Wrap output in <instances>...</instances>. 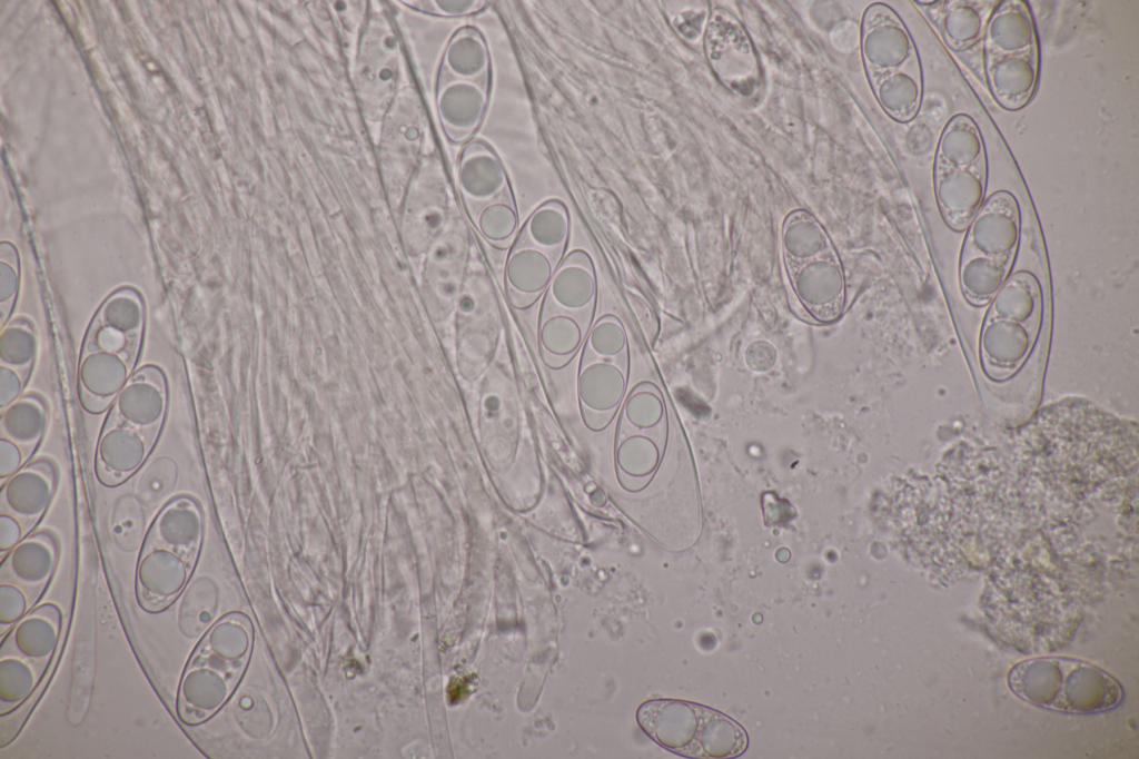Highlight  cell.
Returning <instances> with one entry per match:
<instances>
[{"mask_svg":"<svg viewBox=\"0 0 1139 759\" xmlns=\"http://www.w3.org/2000/svg\"><path fill=\"white\" fill-rule=\"evenodd\" d=\"M464 185L475 199L482 201L483 207L512 195L506 171L487 145L481 160L468 170Z\"/></svg>","mask_w":1139,"mask_h":759,"instance_id":"cell-23","label":"cell"},{"mask_svg":"<svg viewBox=\"0 0 1139 759\" xmlns=\"http://www.w3.org/2000/svg\"><path fill=\"white\" fill-rule=\"evenodd\" d=\"M937 22L944 42L954 51L972 47L983 33L984 6L978 1H941Z\"/></svg>","mask_w":1139,"mask_h":759,"instance_id":"cell-20","label":"cell"},{"mask_svg":"<svg viewBox=\"0 0 1139 759\" xmlns=\"http://www.w3.org/2000/svg\"><path fill=\"white\" fill-rule=\"evenodd\" d=\"M58 556L59 546L52 533L29 534L2 559L0 580L22 588L36 604L53 576Z\"/></svg>","mask_w":1139,"mask_h":759,"instance_id":"cell-8","label":"cell"},{"mask_svg":"<svg viewBox=\"0 0 1139 759\" xmlns=\"http://www.w3.org/2000/svg\"><path fill=\"white\" fill-rule=\"evenodd\" d=\"M227 673L191 655L178 690L177 711L184 723L199 724L224 704L229 692Z\"/></svg>","mask_w":1139,"mask_h":759,"instance_id":"cell-12","label":"cell"},{"mask_svg":"<svg viewBox=\"0 0 1139 759\" xmlns=\"http://www.w3.org/2000/svg\"><path fill=\"white\" fill-rule=\"evenodd\" d=\"M597 298V277L590 255L572 250L558 264L547 289L546 305L571 313L593 312Z\"/></svg>","mask_w":1139,"mask_h":759,"instance_id":"cell-14","label":"cell"},{"mask_svg":"<svg viewBox=\"0 0 1139 759\" xmlns=\"http://www.w3.org/2000/svg\"><path fill=\"white\" fill-rule=\"evenodd\" d=\"M47 426V412L36 397H23L12 403L1 416V436L17 443L28 463L38 450Z\"/></svg>","mask_w":1139,"mask_h":759,"instance_id":"cell-19","label":"cell"},{"mask_svg":"<svg viewBox=\"0 0 1139 759\" xmlns=\"http://www.w3.org/2000/svg\"><path fill=\"white\" fill-rule=\"evenodd\" d=\"M478 228L487 241L498 249L513 245L518 228V215L513 196L483 207L478 214Z\"/></svg>","mask_w":1139,"mask_h":759,"instance_id":"cell-24","label":"cell"},{"mask_svg":"<svg viewBox=\"0 0 1139 759\" xmlns=\"http://www.w3.org/2000/svg\"><path fill=\"white\" fill-rule=\"evenodd\" d=\"M153 445L138 430L108 417L96 448V474L106 486H117L133 475Z\"/></svg>","mask_w":1139,"mask_h":759,"instance_id":"cell-9","label":"cell"},{"mask_svg":"<svg viewBox=\"0 0 1139 759\" xmlns=\"http://www.w3.org/2000/svg\"><path fill=\"white\" fill-rule=\"evenodd\" d=\"M127 375V363L121 355L109 351L87 355L80 371L82 401L87 410H106L122 390Z\"/></svg>","mask_w":1139,"mask_h":759,"instance_id":"cell-16","label":"cell"},{"mask_svg":"<svg viewBox=\"0 0 1139 759\" xmlns=\"http://www.w3.org/2000/svg\"><path fill=\"white\" fill-rule=\"evenodd\" d=\"M592 351L603 357L621 354L627 345V336L621 319L614 314L600 316L587 335Z\"/></svg>","mask_w":1139,"mask_h":759,"instance_id":"cell-25","label":"cell"},{"mask_svg":"<svg viewBox=\"0 0 1139 759\" xmlns=\"http://www.w3.org/2000/svg\"><path fill=\"white\" fill-rule=\"evenodd\" d=\"M577 385L580 398L587 407L597 412H608L620 404L626 382L617 366L595 362L582 371Z\"/></svg>","mask_w":1139,"mask_h":759,"instance_id":"cell-22","label":"cell"},{"mask_svg":"<svg viewBox=\"0 0 1139 759\" xmlns=\"http://www.w3.org/2000/svg\"><path fill=\"white\" fill-rule=\"evenodd\" d=\"M28 593L19 585L1 581L0 584V624L1 633L11 628L33 607Z\"/></svg>","mask_w":1139,"mask_h":759,"instance_id":"cell-26","label":"cell"},{"mask_svg":"<svg viewBox=\"0 0 1139 759\" xmlns=\"http://www.w3.org/2000/svg\"><path fill=\"white\" fill-rule=\"evenodd\" d=\"M21 379L18 372L10 367H1V407L12 403L21 391Z\"/></svg>","mask_w":1139,"mask_h":759,"instance_id":"cell-29","label":"cell"},{"mask_svg":"<svg viewBox=\"0 0 1139 759\" xmlns=\"http://www.w3.org/2000/svg\"><path fill=\"white\" fill-rule=\"evenodd\" d=\"M196 562L171 549L142 545L136 572L137 599L142 609L157 612L184 591Z\"/></svg>","mask_w":1139,"mask_h":759,"instance_id":"cell-6","label":"cell"},{"mask_svg":"<svg viewBox=\"0 0 1139 759\" xmlns=\"http://www.w3.org/2000/svg\"><path fill=\"white\" fill-rule=\"evenodd\" d=\"M61 631V613L53 604H43L28 612L3 638L0 651L22 657L47 668Z\"/></svg>","mask_w":1139,"mask_h":759,"instance_id":"cell-15","label":"cell"},{"mask_svg":"<svg viewBox=\"0 0 1139 759\" xmlns=\"http://www.w3.org/2000/svg\"><path fill=\"white\" fill-rule=\"evenodd\" d=\"M538 338L549 355L567 361L581 346L593 312L571 313L543 304Z\"/></svg>","mask_w":1139,"mask_h":759,"instance_id":"cell-17","label":"cell"},{"mask_svg":"<svg viewBox=\"0 0 1139 759\" xmlns=\"http://www.w3.org/2000/svg\"><path fill=\"white\" fill-rule=\"evenodd\" d=\"M982 36L984 75L993 100L1008 111L1022 109L1039 81V39L1029 3L998 2Z\"/></svg>","mask_w":1139,"mask_h":759,"instance_id":"cell-1","label":"cell"},{"mask_svg":"<svg viewBox=\"0 0 1139 759\" xmlns=\"http://www.w3.org/2000/svg\"><path fill=\"white\" fill-rule=\"evenodd\" d=\"M26 536L22 524L9 513L0 514V552L3 556Z\"/></svg>","mask_w":1139,"mask_h":759,"instance_id":"cell-28","label":"cell"},{"mask_svg":"<svg viewBox=\"0 0 1139 759\" xmlns=\"http://www.w3.org/2000/svg\"><path fill=\"white\" fill-rule=\"evenodd\" d=\"M47 668L22 657L0 651V712L9 713L36 691Z\"/></svg>","mask_w":1139,"mask_h":759,"instance_id":"cell-21","label":"cell"},{"mask_svg":"<svg viewBox=\"0 0 1139 759\" xmlns=\"http://www.w3.org/2000/svg\"><path fill=\"white\" fill-rule=\"evenodd\" d=\"M987 176V152L978 125L965 114L954 115L941 131L933 162L935 199L950 229H967L984 201Z\"/></svg>","mask_w":1139,"mask_h":759,"instance_id":"cell-3","label":"cell"},{"mask_svg":"<svg viewBox=\"0 0 1139 759\" xmlns=\"http://www.w3.org/2000/svg\"><path fill=\"white\" fill-rule=\"evenodd\" d=\"M562 259L521 238H515L504 267L506 290L512 304L529 308L548 289Z\"/></svg>","mask_w":1139,"mask_h":759,"instance_id":"cell-11","label":"cell"},{"mask_svg":"<svg viewBox=\"0 0 1139 759\" xmlns=\"http://www.w3.org/2000/svg\"><path fill=\"white\" fill-rule=\"evenodd\" d=\"M26 464V459L21 447L13 441L1 436L0 437V481L3 483L7 479L19 471L22 465Z\"/></svg>","mask_w":1139,"mask_h":759,"instance_id":"cell-27","label":"cell"},{"mask_svg":"<svg viewBox=\"0 0 1139 759\" xmlns=\"http://www.w3.org/2000/svg\"><path fill=\"white\" fill-rule=\"evenodd\" d=\"M640 723L661 746L690 758H734L749 738L735 720L712 708L680 700H657L640 708Z\"/></svg>","mask_w":1139,"mask_h":759,"instance_id":"cell-5","label":"cell"},{"mask_svg":"<svg viewBox=\"0 0 1139 759\" xmlns=\"http://www.w3.org/2000/svg\"><path fill=\"white\" fill-rule=\"evenodd\" d=\"M204 530L199 504L190 496H176L153 519L143 545L165 546L196 562Z\"/></svg>","mask_w":1139,"mask_h":759,"instance_id":"cell-13","label":"cell"},{"mask_svg":"<svg viewBox=\"0 0 1139 759\" xmlns=\"http://www.w3.org/2000/svg\"><path fill=\"white\" fill-rule=\"evenodd\" d=\"M570 234L567 207L561 200L551 199L531 214L516 237L563 259Z\"/></svg>","mask_w":1139,"mask_h":759,"instance_id":"cell-18","label":"cell"},{"mask_svg":"<svg viewBox=\"0 0 1139 759\" xmlns=\"http://www.w3.org/2000/svg\"><path fill=\"white\" fill-rule=\"evenodd\" d=\"M1020 235L1017 199L996 191L967 227L960 256V284L975 306L992 299L1012 266Z\"/></svg>","mask_w":1139,"mask_h":759,"instance_id":"cell-4","label":"cell"},{"mask_svg":"<svg viewBox=\"0 0 1139 759\" xmlns=\"http://www.w3.org/2000/svg\"><path fill=\"white\" fill-rule=\"evenodd\" d=\"M1008 683L1022 700L1066 713H1099L1122 699L1118 681L1098 667L1062 657L1028 659L1009 672Z\"/></svg>","mask_w":1139,"mask_h":759,"instance_id":"cell-2","label":"cell"},{"mask_svg":"<svg viewBox=\"0 0 1139 759\" xmlns=\"http://www.w3.org/2000/svg\"><path fill=\"white\" fill-rule=\"evenodd\" d=\"M166 393L158 371L147 367L120 391L109 416L127 424L155 445L165 418Z\"/></svg>","mask_w":1139,"mask_h":759,"instance_id":"cell-10","label":"cell"},{"mask_svg":"<svg viewBox=\"0 0 1139 759\" xmlns=\"http://www.w3.org/2000/svg\"><path fill=\"white\" fill-rule=\"evenodd\" d=\"M57 481L58 472L52 461H29L1 483L0 512L19 520L26 536L29 535L50 506Z\"/></svg>","mask_w":1139,"mask_h":759,"instance_id":"cell-7","label":"cell"}]
</instances>
